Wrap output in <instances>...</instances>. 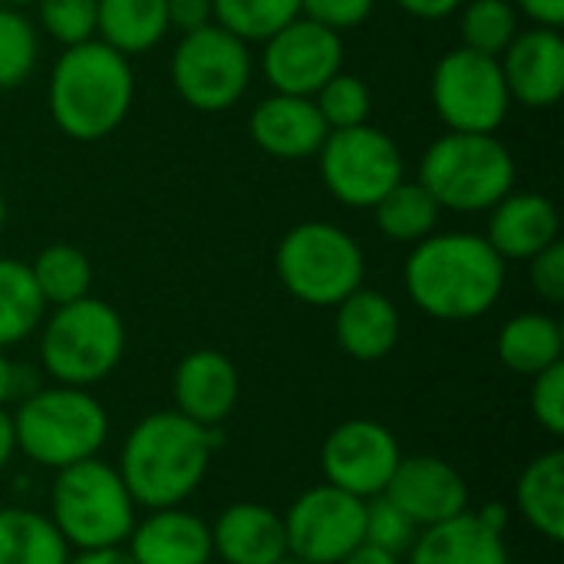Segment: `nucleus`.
Masks as SVG:
<instances>
[{
  "label": "nucleus",
  "mask_w": 564,
  "mask_h": 564,
  "mask_svg": "<svg viewBox=\"0 0 564 564\" xmlns=\"http://www.w3.org/2000/svg\"><path fill=\"white\" fill-rule=\"evenodd\" d=\"M36 50L33 23L20 10L0 3V89H13L33 73Z\"/></svg>",
  "instance_id": "nucleus-33"
},
{
  "label": "nucleus",
  "mask_w": 564,
  "mask_h": 564,
  "mask_svg": "<svg viewBox=\"0 0 564 564\" xmlns=\"http://www.w3.org/2000/svg\"><path fill=\"white\" fill-rule=\"evenodd\" d=\"M327 132L330 129L311 96L274 93L251 112V139L274 159L317 155Z\"/></svg>",
  "instance_id": "nucleus-19"
},
{
  "label": "nucleus",
  "mask_w": 564,
  "mask_h": 564,
  "mask_svg": "<svg viewBox=\"0 0 564 564\" xmlns=\"http://www.w3.org/2000/svg\"><path fill=\"white\" fill-rule=\"evenodd\" d=\"M274 268L288 294L311 307H337L364 288V251L330 221L294 225L278 245Z\"/></svg>",
  "instance_id": "nucleus-8"
},
{
  "label": "nucleus",
  "mask_w": 564,
  "mask_h": 564,
  "mask_svg": "<svg viewBox=\"0 0 564 564\" xmlns=\"http://www.w3.org/2000/svg\"><path fill=\"white\" fill-rule=\"evenodd\" d=\"M344 63V43L340 33L297 17L288 26H281L274 36L264 40L261 53V73L271 83L274 93L288 96H314L330 76L340 73Z\"/></svg>",
  "instance_id": "nucleus-14"
},
{
  "label": "nucleus",
  "mask_w": 564,
  "mask_h": 564,
  "mask_svg": "<svg viewBox=\"0 0 564 564\" xmlns=\"http://www.w3.org/2000/svg\"><path fill=\"white\" fill-rule=\"evenodd\" d=\"M208 529L212 552L225 564H278L288 555L284 519L261 502H235Z\"/></svg>",
  "instance_id": "nucleus-21"
},
{
  "label": "nucleus",
  "mask_w": 564,
  "mask_h": 564,
  "mask_svg": "<svg viewBox=\"0 0 564 564\" xmlns=\"http://www.w3.org/2000/svg\"><path fill=\"white\" fill-rule=\"evenodd\" d=\"M364 499L334 489L330 482L301 492L281 516L288 555L307 564L344 562L354 549L364 545Z\"/></svg>",
  "instance_id": "nucleus-12"
},
{
  "label": "nucleus",
  "mask_w": 564,
  "mask_h": 564,
  "mask_svg": "<svg viewBox=\"0 0 564 564\" xmlns=\"http://www.w3.org/2000/svg\"><path fill=\"white\" fill-rule=\"evenodd\" d=\"M40 23L43 30L63 43V46H76L93 40L96 33V7L99 0H40Z\"/></svg>",
  "instance_id": "nucleus-36"
},
{
  "label": "nucleus",
  "mask_w": 564,
  "mask_h": 564,
  "mask_svg": "<svg viewBox=\"0 0 564 564\" xmlns=\"http://www.w3.org/2000/svg\"><path fill=\"white\" fill-rule=\"evenodd\" d=\"M43 297L30 274V264L0 258V350L23 344L43 324Z\"/></svg>",
  "instance_id": "nucleus-29"
},
{
  "label": "nucleus",
  "mask_w": 564,
  "mask_h": 564,
  "mask_svg": "<svg viewBox=\"0 0 564 564\" xmlns=\"http://www.w3.org/2000/svg\"><path fill=\"white\" fill-rule=\"evenodd\" d=\"M69 552L50 516L0 509V564H69Z\"/></svg>",
  "instance_id": "nucleus-27"
},
{
  "label": "nucleus",
  "mask_w": 564,
  "mask_h": 564,
  "mask_svg": "<svg viewBox=\"0 0 564 564\" xmlns=\"http://www.w3.org/2000/svg\"><path fill=\"white\" fill-rule=\"evenodd\" d=\"M489 231L482 235L502 261H529L552 241H558L562 218L555 202L535 192H509L489 208Z\"/></svg>",
  "instance_id": "nucleus-20"
},
{
  "label": "nucleus",
  "mask_w": 564,
  "mask_h": 564,
  "mask_svg": "<svg viewBox=\"0 0 564 564\" xmlns=\"http://www.w3.org/2000/svg\"><path fill=\"white\" fill-rule=\"evenodd\" d=\"M516 506L522 519L549 542L564 539V453L552 449L532 459L516 486Z\"/></svg>",
  "instance_id": "nucleus-24"
},
{
  "label": "nucleus",
  "mask_w": 564,
  "mask_h": 564,
  "mask_svg": "<svg viewBox=\"0 0 564 564\" xmlns=\"http://www.w3.org/2000/svg\"><path fill=\"white\" fill-rule=\"evenodd\" d=\"M126 354V324L99 297H79L59 304L40 334L43 370L63 387H83L106 380Z\"/></svg>",
  "instance_id": "nucleus-7"
},
{
  "label": "nucleus",
  "mask_w": 564,
  "mask_h": 564,
  "mask_svg": "<svg viewBox=\"0 0 564 564\" xmlns=\"http://www.w3.org/2000/svg\"><path fill=\"white\" fill-rule=\"evenodd\" d=\"M397 3L420 20H443L449 13H456L463 0H397Z\"/></svg>",
  "instance_id": "nucleus-42"
},
{
  "label": "nucleus",
  "mask_w": 564,
  "mask_h": 564,
  "mask_svg": "<svg viewBox=\"0 0 564 564\" xmlns=\"http://www.w3.org/2000/svg\"><path fill=\"white\" fill-rule=\"evenodd\" d=\"M135 509L119 469L99 456L66 466L53 479L50 519L76 552L122 549L135 525Z\"/></svg>",
  "instance_id": "nucleus-5"
},
{
  "label": "nucleus",
  "mask_w": 564,
  "mask_h": 564,
  "mask_svg": "<svg viewBox=\"0 0 564 564\" xmlns=\"http://www.w3.org/2000/svg\"><path fill=\"white\" fill-rule=\"evenodd\" d=\"M17 449L43 469H66L99 456L109 436L102 403L83 387H46L20 400L13 413Z\"/></svg>",
  "instance_id": "nucleus-4"
},
{
  "label": "nucleus",
  "mask_w": 564,
  "mask_h": 564,
  "mask_svg": "<svg viewBox=\"0 0 564 564\" xmlns=\"http://www.w3.org/2000/svg\"><path fill=\"white\" fill-rule=\"evenodd\" d=\"M317 155L324 185L350 208H373L393 185L403 182V155L397 142L367 122L330 129Z\"/></svg>",
  "instance_id": "nucleus-11"
},
{
  "label": "nucleus",
  "mask_w": 564,
  "mask_h": 564,
  "mask_svg": "<svg viewBox=\"0 0 564 564\" xmlns=\"http://www.w3.org/2000/svg\"><path fill=\"white\" fill-rule=\"evenodd\" d=\"M403 281L423 314L436 321H476L502 297L506 261L482 235H430L413 245Z\"/></svg>",
  "instance_id": "nucleus-1"
},
{
  "label": "nucleus",
  "mask_w": 564,
  "mask_h": 564,
  "mask_svg": "<svg viewBox=\"0 0 564 564\" xmlns=\"http://www.w3.org/2000/svg\"><path fill=\"white\" fill-rule=\"evenodd\" d=\"M529 281L535 288V294L549 304H562L564 301V245L552 241L549 248H542L535 258H529Z\"/></svg>",
  "instance_id": "nucleus-39"
},
{
  "label": "nucleus",
  "mask_w": 564,
  "mask_h": 564,
  "mask_svg": "<svg viewBox=\"0 0 564 564\" xmlns=\"http://www.w3.org/2000/svg\"><path fill=\"white\" fill-rule=\"evenodd\" d=\"M479 519H482V522H489L492 529L506 532V522H509V509H506L502 502H489L486 509H479Z\"/></svg>",
  "instance_id": "nucleus-46"
},
{
  "label": "nucleus",
  "mask_w": 564,
  "mask_h": 564,
  "mask_svg": "<svg viewBox=\"0 0 564 564\" xmlns=\"http://www.w3.org/2000/svg\"><path fill=\"white\" fill-rule=\"evenodd\" d=\"M165 7H169V26H175L182 33H192V30L215 23L212 0H169Z\"/></svg>",
  "instance_id": "nucleus-40"
},
{
  "label": "nucleus",
  "mask_w": 564,
  "mask_h": 564,
  "mask_svg": "<svg viewBox=\"0 0 564 564\" xmlns=\"http://www.w3.org/2000/svg\"><path fill=\"white\" fill-rule=\"evenodd\" d=\"M3 225H7V202H3V192H0V231H3Z\"/></svg>",
  "instance_id": "nucleus-49"
},
{
  "label": "nucleus",
  "mask_w": 564,
  "mask_h": 564,
  "mask_svg": "<svg viewBox=\"0 0 564 564\" xmlns=\"http://www.w3.org/2000/svg\"><path fill=\"white\" fill-rule=\"evenodd\" d=\"M17 453V433H13V416L0 406V473L10 466Z\"/></svg>",
  "instance_id": "nucleus-43"
},
{
  "label": "nucleus",
  "mask_w": 564,
  "mask_h": 564,
  "mask_svg": "<svg viewBox=\"0 0 564 564\" xmlns=\"http://www.w3.org/2000/svg\"><path fill=\"white\" fill-rule=\"evenodd\" d=\"M334 334L347 357L360 364L383 360L400 340V311L387 294L357 288L337 304Z\"/></svg>",
  "instance_id": "nucleus-23"
},
{
  "label": "nucleus",
  "mask_w": 564,
  "mask_h": 564,
  "mask_svg": "<svg viewBox=\"0 0 564 564\" xmlns=\"http://www.w3.org/2000/svg\"><path fill=\"white\" fill-rule=\"evenodd\" d=\"M251 79L248 43L218 23L182 33L172 53V83L178 96L198 112L231 109Z\"/></svg>",
  "instance_id": "nucleus-9"
},
{
  "label": "nucleus",
  "mask_w": 564,
  "mask_h": 564,
  "mask_svg": "<svg viewBox=\"0 0 564 564\" xmlns=\"http://www.w3.org/2000/svg\"><path fill=\"white\" fill-rule=\"evenodd\" d=\"M10 400H13V364L0 350V406H7Z\"/></svg>",
  "instance_id": "nucleus-47"
},
{
  "label": "nucleus",
  "mask_w": 564,
  "mask_h": 564,
  "mask_svg": "<svg viewBox=\"0 0 564 564\" xmlns=\"http://www.w3.org/2000/svg\"><path fill=\"white\" fill-rule=\"evenodd\" d=\"M539 26L558 30L564 23V0H516Z\"/></svg>",
  "instance_id": "nucleus-41"
},
{
  "label": "nucleus",
  "mask_w": 564,
  "mask_h": 564,
  "mask_svg": "<svg viewBox=\"0 0 564 564\" xmlns=\"http://www.w3.org/2000/svg\"><path fill=\"white\" fill-rule=\"evenodd\" d=\"M278 564H307V562H301V558H294V555H284Z\"/></svg>",
  "instance_id": "nucleus-50"
},
{
  "label": "nucleus",
  "mask_w": 564,
  "mask_h": 564,
  "mask_svg": "<svg viewBox=\"0 0 564 564\" xmlns=\"http://www.w3.org/2000/svg\"><path fill=\"white\" fill-rule=\"evenodd\" d=\"M30 274L36 281V291L43 304H73L89 294L93 288V264L89 258L73 245H50L36 254L30 264Z\"/></svg>",
  "instance_id": "nucleus-30"
},
{
  "label": "nucleus",
  "mask_w": 564,
  "mask_h": 564,
  "mask_svg": "<svg viewBox=\"0 0 564 564\" xmlns=\"http://www.w3.org/2000/svg\"><path fill=\"white\" fill-rule=\"evenodd\" d=\"M337 564H400V555H390V552H383V549H373V545H360V549H354L344 562Z\"/></svg>",
  "instance_id": "nucleus-44"
},
{
  "label": "nucleus",
  "mask_w": 564,
  "mask_h": 564,
  "mask_svg": "<svg viewBox=\"0 0 564 564\" xmlns=\"http://www.w3.org/2000/svg\"><path fill=\"white\" fill-rule=\"evenodd\" d=\"M532 416L545 433H564V364H552L532 377Z\"/></svg>",
  "instance_id": "nucleus-37"
},
{
  "label": "nucleus",
  "mask_w": 564,
  "mask_h": 564,
  "mask_svg": "<svg viewBox=\"0 0 564 564\" xmlns=\"http://www.w3.org/2000/svg\"><path fill=\"white\" fill-rule=\"evenodd\" d=\"M440 212L443 208L436 205V198L420 182H406V178L400 185H393L373 205L377 228L397 245H416V241L430 238L440 221Z\"/></svg>",
  "instance_id": "nucleus-28"
},
{
  "label": "nucleus",
  "mask_w": 564,
  "mask_h": 564,
  "mask_svg": "<svg viewBox=\"0 0 564 564\" xmlns=\"http://www.w3.org/2000/svg\"><path fill=\"white\" fill-rule=\"evenodd\" d=\"M169 0H99L96 33L122 56L152 50L169 30Z\"/></svg>",
  "instance_id": "nucleus-25"
},
{
  "label": "nucleus",
  "mask_w": 564,
  "mask_h": 564,
  "mask_svg": "<svg viewBox=\"0 0 564 564\" xmlns=\"http://www.w3.org/2000/svg\"><path fill=\"white\" fill-rule=\"evenodd\" d=\"M370 10H373V0H301V17L334 33L360 26L370 17Z\"/></svg>",
  "instance_id": "nucleus-38"
},
{
  "label": "nucleus",
  "mask_w": 564,
  "mask_h": 564,
  "mask_svg": "<svg viewBox=\"0 0 564 564\" xmlns=\"http://www.w3.org/2000/svg\"><path fill=\"white\" fill-rule=\"evenodd\" d=\"M3 7H13V10H23V7H36L40 0H0Z\"/></svg>",
  "instance_id": "nucleus-48"
},
{
  "label": "nucleus",
  "mask_w": 564,
  "mask_h": 564,
  "mask_svg": "<svg viewBox=\"0 0 564 564\" xmlns=\"http://www.w3.org/2000/svg\"><path fill=\"white\" fill-rule=\"evenodd\" d=\"M314 106L321 109L327 129H350L364 126L370 116V89L360 76L354 73H337L330 76L317 93Z\"/></svg>",
  "instance_id": "nucleus-34"
},
{
  "label": "nucleus",
  "mask_w": 564,
  "mask_h": 564,
  "mask_svg": "<svg viewBox=\"0 0 564 564\" xmlns=\"http://www.w3.org/2000/svg\"><path fill=\"white\" fill-rule=\"evenodd\" d=\"M420 185L440 208L489 212L512 192L516 159L492 132H446L423 152Z\"/></svg>",
  "instance_id": "nucleus-6"
},
{
  "label": "nucleus",
  "mask_w": 564,
  "mask_h": 564,
  "mask_svg": "<svg viewBox=\"0 0 564 564\" xmlns=\"http://www.w3.org/2000/svg\"><path fill=\"white\" fill-rule=\"evenodd\" d=\"M400 459L403 453L397 436L377 420H347L334 426L321 449V469L327 482L364 502L383 496Z\"/></svg>",
  "instance_id": "nucleus-13"
},
{
  "label": "nucleus",
  "mask_w": 564,
  "mask_h": 564,
  "mask_svg": "<svg viewBox=\"0 0 564 564\" xmlns=\"http://www.w3.org/2000/svg\"><path fill=\"white\" fill-rule=\"evenodd\" d=\"M69 564H135L126 549H106V552H79L76 558H69Z\"/></svg>",
  "instance_id": "nucleus-45"
},
{
  "label": "nucleus",
  "mask_w": 564,
  "mask_h": 564,
  "mask_svg": "<svg viewBox=\"0 0 564 564\" xmlns=\"http://www.w3.org/2000/svg\"><path fill=\"white\" fill-rule=\"evenodd\" d=\"M135 93L129 56L102 40L66 46L50 73V116L76 142L112 135L129 116Z\"/></svg>",
  "instance_id": "nucleus-3"
},
{
  "label": "nucleus",
  "mask_w": 564,
  "mask_h": 564,
  "mask_svg": "<svg viewBox=\"0 0 564 564\" xmlns=\"http://www.w3.org/2000/svg\"><path fill=\"white\" fill-rule=\"evenodd\" d=\"M383 496L423 532L469 509V486L459 469L440 456H403Z\"/></svg>",
  "instance_id": "nucleus-15"
},
{
  "label": "nucleus",
  "mask_w": 564,
  "mask_h": 564,
  "mask_svg": "<svg viewBox=\"0 0 564 564\" xmlns=\"http://www.w3.org/2000/svg\"><path fill=\"white\" fill-rule=\"evenodd\" d=\"M433 106L449 132H496L512 106L499 56L449 50L433 69Z\"/></svg>",
  "instance_id": "nucleus-10"
},
{
  "label": "nucleus",
  "mask_w": 564,
  "mask_h": 564,
  "mask_svg": "<svg viewBox=\"0 0 564 564\" xmlns=\"http://www.w3.org/2000/svg\"><path fill=\"white\" fill-rule=\"evenodd\" d=\"M506 89L529 109H549L564 93V40L552 26L516 33L502 59Z\"/></svg>",
  "instance_id": "nucleus-16"
},
{
  "label": "nucleus",
  "mask_w": 564,
  "mask_h": 564,
  "mask_svg": "<svg viewBox=\"0 0 564 564\" xmlns=\"http://www.w3.org/2000/svg\"><path fill=\"white\" fill-rule=\"evenodd\" d=\"M496 350L509 370H516L522 377H535V373L549 370L552 364H562V324L549 314H532V311L519 314L502 324Z\"/></svg>",
  "instance_id": "nucleus-26"
},
{
  "label": "nucleus",
  "mask_w": 564,
  "mask_h": 564,
  "mask_svg": "<svg viewBox=\"0 0 564 564\" xmlns=\"http://www.w3.org/2000/svg\"><path fill=\"white\" fill-rule=\"evenodd\" d=\"M420 529L387 499V496H373L367 499V512H364V542L373 549H383L390 555H406L410 545L416 542Z\"/></svg>",
  "instance_id": "nucleus-35"
},
{
  "label": "nucleus",
  "mask_w": 564,
  "mask_h": 564,
  "mask_svg": "<svg viewBox=\"0 0 564 564\" xmlns=\"http://www.w3.org/2000/svg\"><path fill=\"white\" fill-rule=\"evenodd\" d=\"M126 555L135 564H208L215 555L212 529L182 506L152 509L132 525Z\"/></svg>",
  "instance_id": "nucleus-18"
},
{
  "label": "nucleus",
  "mask_w": 564,
  "mask_h": 564,
  "mask_svg": "<svg viewBox=\"0 0 564 564\" xmlns=\"http://www.w3.org/2000/svg\"><path fill=\"white\" fill-rule=\"evenodd\" d=\"M459 26H463L466 50L502 56L519 33V13L509 0H469Z\"/></svg>",
  "instance_id": "nucleus-32"
},
{
  "label": "nucleus",
  "mask_w": 564,
  "mask_h": 564,
  "mask_svg": "<svg viewBox=\"0 0 564 564\" xmlns=\"http://www.w3.org/2000/svg\"><path fill=\"white\" fill-rule=\"evenodd\" d=\"M172 397L175 413L198 426H218L238 403V370L221 350H192L175 367Z\"/></svg>",
  "instance_id": "nucleus-17"
},
{
  "label": "nucleus",
  "mask_w": 564,
  "mask_h": 564,
  "mask_svg": "<svg viewBox=\"0 0 564 564\" xmlns=\"http://www.w3.org/2000/svg\"><path fill=\"white\" fill-rule=\"evenodd\" d=\"M212 17L218 26L238 40H268L281 26L301 17V0H212Z\"/></svg>",
  "instance_id": "nucleus-31"
},
{
  "label": "nucleus",
  "mask_w": 564,
  "mask_h": 564,
  "mask_svg": "<svg viewBox=\"0 0 564 564\" xmlns=\"http://www.w3.org/2000/svg\"><path fill=\"white\" fill-rule=\"evenodd\" d=\"M506 532L479 519V512H463L449 522L430 525L410 545L406 564H509Z\"/></svg>",
  "instance_id": "nucleus-22"
},
{
  "label": "nucleus",
  "mask_w": 564,
  "mask_h": 564,
  "mask_svg": "<svg viewBox=\"0 0 564 564\" xmlns=\"http://www.w3.org/2000/svg\"><path fill=\"white\" fill-rule=\"evenodd\" d=\"M218 443L215 426H198L175 410L149 413L129 430L116 469L135 506L172 509L202 486Z\"/></svg>",
  "instance_id": "nucleus-2"
}]
</instances>
